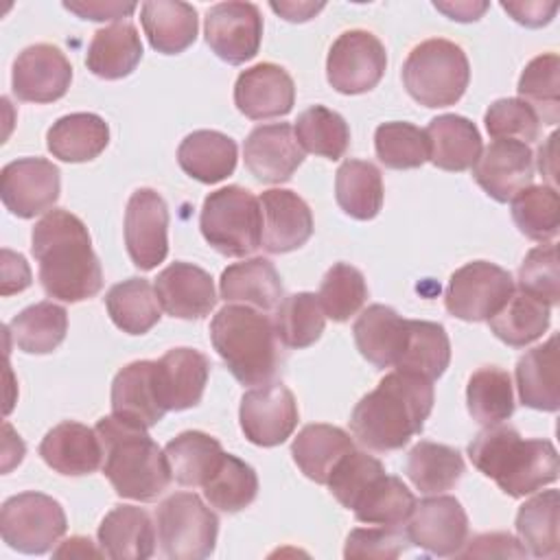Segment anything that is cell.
I'll return each mask as SVG.
<instances>
[{
	"mask_svg": "<svg viewBox=\"0 0 560 560\" xmlns=\"http://www.w3.org/2000/svg\"><path fill=\"white\" fill-rule=\"evenodd\" d=\"M31 252L37 260L46 295L61 302H83L103 289V269L92 249L85 223L63 210L46 212L33 228Z\"/></svg>",
	"mask_w": 560,
	"mask_h": 560,
	"instance_id": "cell-1",
	"label": "cell"
},
{
	"mask_svg": "<svg viewBox=\"0 0 560 560\" xmlns=\"http://www.w3.org/2000/svg\"><path fill=\"white\" fill-rule=\"evenodd\" d=\"M433 400V381L394 370L354 405L352 435L372 451H398L424 429Z\"/></svg>",
	"mask_w": 560,
	"mask_h": 560,
	"instance_id": "cell-2",
	"label": "cell"
},
{
	"mask_svg": "<svg viewBox=\"0 0 560 560\" xmlns=\"http://www.w3.org/2000/svg\"><path fill=\"white\" fill-rule=\"evenodd\" d=\"M472 466L510 497L521 499L558 479L560 459L549 440H525L514 427H486L468 444Z\"/></svg>",
	"mask_w": 560,
	"mask_h": 560,
	"instance_id": "cell-3",
	"label": "cell"
},
{
	"mask_svg": "<svg viewBox=\"0 0 560 560\" xmlns=\"http://www.w3.org/2000/svg\"><path fill=\"white\" fill-rule=\"evenodd\" d=\"M94 429L103 448V475L118 497L149 503L168 488L173 475L166 455L144 427L112 413L101 418Z\"/></svg>",
	"mask_w": 560,
	"mask_h": 560,
	"instance_id": "cell-4",
	"label": "cell"
},
{
	"mask_svg": "<svg viewBox=\"0 0 560 560\" xmlns=\"http://www.w3.org/2000/svg\"><path fill=\"white\" fill-rule=\"evenodd\" d=\"M210 341L243 385H265L278 372V335L273 322L258 308L225 304L210 322Z\"/></svg>",
	"mask_w": 560,
	"mask_h": 560,
	"instance_id": "cell-5",
	"label": "cell"
},
{
	"mask_svg": "<svg viewBox=\"0 0 560 560\" xmlns=\"http://www.w3.org/2000/svg\"><path fill=\"white\" fill-rule=\"evenodd\" d=\"M468 81L466 52L444 37L420 42L402 63V83L409 96L424 107L455 105L464 96Z\"/></svg>",
	"mask_w": 560,
	"mask_h": 560,
	"instance_id": "cell-6",
	"label": "cell"
},
{
	"mask_svg": "<svg viewBox=\"0 0 560 560\" xmlns=\"http://www.w3.org/2000/svg\"><path fill=\"white\" fill-rule=\"evenodd\" d=\"M199 228L223 256L241 258L260 247L262 212L258 197L243 186H225L203 199Z\"/></svg>",
	"mask_w": 560,
	"mask_h": 560,
	"instance_id": "cell-7",
	"label": "cell"
},
{
	"mask_svg": "<svg viewBox=\"0 0 560 560\" xmlns=\"http://www.w3.org/2000/svg\"><path fill=\"white\" fill-rule=\"evenodd\" d=\"M155 532L166 558L203 560L214 551L219 518L195 492H175L158 505Z\"/></svg>",
	"mask_w": 560,
	"mask_h": 560,
	"instance_id": "cell-8",
	"label": "cell"
},
{
	"mask_svg": "<svg viewBox=\"0 0 560 560\" xmlns=\"http://www.w3.org/2000/svg\"><path fill=\"white\" fill-rule=\"evenodd\" d=\"M68 521L59 501L42 492H20L2 503V540L22 553H46L66 534Z\"/></svg>",
	"mask_w": 560,
	"mask_h": 560,
	"instance_id": "cell-9",
	"label": "cell"
},
{
	"mask_svg": "<svg viewBox=\"0 0 560 560\" xmlns=\"http://www.w3.org/2000/svg\"><path fill=\"white\" fill-rule=\"evenodd\" d=\"M514 293V280L508 269L472 260L459 267L444 291L446 311L464 322H488Z\"/></svg>",
	"mask_w": 560,
	"mask_h": 560,
	"instance_id": "cell-10",
	"label": "cell"
},
{
	"mask_svg": "<svg viewBox=\"0 0 560 560\" xmlns=\"http://www.w3.org/2000/svg\"><path fill=\"white\" fill-rule=\"evenodd\" d=\"M387 68L385 46L370 31L341 33L326 59V79L341 94H363L378 85Z\"/></svg>",
	"mask_w": 560,
	"mask_h": 560,
	"instance_id": "cell-11",
	"label": "cell"
},
{
	"mask_svg": "<svg viewBox=\"0 0 560 560\" xmlns=\"http://www.w3.org/2000/svg\"><path fill=\"white\" fill-rule=\"evenodd\" d=\"M298 402L282 383H265L245 392L238 407V420L245 438L256 446H278L298 427Z\"/></svg>",
	"mask_w": 560,
	"mask_h": 560,
	"instance_id": "cell-12",
	"label": "cell"
},
{
	"mask_svg": "<svg viewBox=\"0 0 560 560\" xmlns=\"http://www.w3.org/2000/svg\"><path fill=\"white\" fill-rule=\"evenodd\" d=\"M125 245L140 271L155 269L168 254V208L153 188L131 192L125 210Z\"/></svg>",
	"mask_w": 560,
	"mask_h": 560,
	"instance_id": "cell-13",
	"label": "cell"
},
{
	"mask_svg": "<svg viewBox=\"0 0 560 560\" xmlns=\"http://www.w3.org/2000/svg\"><path fill=\"white\" fill-rule=\"evenodd\" d=\"M59 168L46 158H20L0 173V197L4 208L20 219H33L59 199Z\"/></svg>",
	"mask_w": 560,
	"mask_h": 560,
	"instance_id": "cell-14",
	"label": "cell"
},
{
	"mask_svg": "<svg viewBox=\"0 0 560 560\" xmlns=\"http://www.w3.org/2000/svg\"><path fill=\"white\" fill-rule=\"evenodd\" d=\"M262 39V18L254 2L228 0L208 9L206 42L225 63L241 66L256 57Z\"/></svg>",
	"mask_w": 560,
	"mask_h": 560,
	"instance_id": "cell-15",
	"label": "cell"
},
{
	"mask_svg": "<svg viewBox=\"0 0 560 560\" xmlns=\"http://www.w3.org/2000/svg\"><path fill=\"white\" fill-rule=\"evenodd\" d=\"M405 532L413 547L431 556H457L468 540V516L455 497L435 494L416 503Z\"/></svg>",
	"mask_w": 560,
	"mask_h": 560,
	"instance_id": "cell-16",
	"label": "cell"
},
{
	"mask_svg": "<svg viewBox=\"0 0 560 560\" xmlns=\"http://www.w3.org/2000/svg\"><path fill=\"white\" fill-rule=\"evenodd\" d=\"M72 81V66L61 48L52 44H33L24 48L11 72V88L15 98L24 103L59 101Z\"/></svg>",
	"mask_w": 560,
	"mask_h": 560,
	"instance_id": "cell-17",
	"label": "cell"
},
{
	"mask_svg": "<svg viewBox=\"0 0 560 560\" xmlns=\"http://www.w3.org/2000/svg\"><path fill=\"white\" fill-rule=\"evenodd\" d=\"M534 153L529 144L518 140L490 142L472 164L475 182L499 203L510 201L516 192L532 186Z\"/></svg>",
	"mask_w": 560,
	"mask_h": 560,
	"instance_id": "cell-18",
	"label": "cell"
},
{
	"mask_svg": "<svg viewBox=\"0 0 560 560\" xmlns=\"http://www.w3.org/2000/svg\"><path fill=\"white\" fill-rule=\"evenodd\" d=\"M243 158L247 171L258 182L282 184L291 179L304 162V149L289 122H271L258 125L249 131L243 144Z\"/></svg>",
	"mask_w": 560,
	"mask_h": 560,
	"instance_id": "cell-19",
	"label": "cell"
},
{
	"mask_svg": "<svg viewBox=\"0 0 560 560\" xmlns=\"http://www.w3.org/2000/svg\"><path fill=\"white\" fill-rule=\"evenodd\" d=\"M295 103L291 74L278 63H256L243 70L234 83V105L252 120L284 116Z\"/></svg>",
	"mask_w": 560,
	"mask_h": 560,
	"instance_id": "cell-20",
	"label": "cell"
},
{
	"mask_svg": "<svg viewBox=\"0 0 560 560\" xmlns=\"http://www.w3.org/2000/svg\"><path fill=\"white\" fill-rule=\"evenodd\" d=\"M262 238L260 245L269 254H287L302 247L313 234V214L308 203L293 190L271 188L260 197Z\"/></svg>",
	"mask_w": 560,
	"mask_h": 560,
	"instance_id": "cell-21",
	"label": "cell"
},
{
	"mask_svg": "<svg viewBox=\"0 0 560 560\" xmlns=\"http://www.w3.org/2000/svg\"><path fill=\"white\" fill-rule=\"evenodd\" d=\"M112 413L144 429L164 418L155 361H133L118 370L112 383Z\"/></svg>",
	"mask_w": 560,
	"mask_h": 560,
	"instance_id": "cell-22",
	"label": "cell"
},
{
	"mask_svg": "<svg viewBox=\"0 0 560 560\" xmlns=\"http://www.w3.org/2000/svg\"><path fill=\"white\" fill-rule=\"evenodd\" d=\"M160 306L179 319H201L217 306L212 276L192 262H171L155 278Z\"/></svg>",
	"mask_w": 560,
	"mask_h": 560,
	"instance_id": "cell-23",
	"label": "cell"
},
{
	"mask_svg": "<svg viewBox=\"0 0 560 560\" xmlns=\"http://www.w3.org/2000/svg\"><path fill=\"white\" fill-rule=\"evenodd\" d=\"M39 455L59 475L81 477L103 464V448L96 429L63 420L55 424L39 444Z\"/></svg>",
	"mask_w": 560,
	"mask_h": 560,
	"instance_id": "cell-24",
	"label": "cell"
},
{
	"mask_svg": "<svg viewBox=\"0 0 560 560\" xmlns=\"http://www.w3.org/2000/svg\"><path fill=\"white\" fill-rule=\"evenodd\" d=\"M158 385L166 411H184L201 402L210 361L195 348H173L158 361Z\"/></svg>",
	"mask_w": 560,
	"mask_h": 560,
	"instance_id": "cell-25",
	"label": "cell"
},
{
	"mask_svg": "<svg viewBox=\"0 0 560 560\" xmlns=\"http://www.w3.org/2000/svg\"><path fill=\"white\" fill-rule=\"evenodd\" d=\"M158 532L147 510L138 505L112 508L98 525V545L112 560H144L155 551Z\"/></svg>",
	"mask_w": 560,
	"mask_h": 560,
	"instance_id": "cell-26",
	"label": "cell"
},
{
	"mask_svg": "<svg viewBox=\"0 0 560 560\" xmlns=\"http://www.w3.org/2000/svg\"><path fill=\"white\" fill-rule=\"evenodd\" d=\"M219 293L230 304L271 311L282 302V280L271 260L254 256L223 269Z\"/></svg>",
	"mask_w": 560,
	"mask_h": 560,
	"instance_id": "cell-27",
	"label": "cell"
},
{
	"mask_svg": "<svg viewBox=\"0 0 560 560\" xmlns=\"http://www.w3.org/2000/svg\"><path fill=\"white\" fill-rule=\"evenodd\" d=\"M407 326L409 319L400 317L392 306L372 304L357 317L352 326L354 343L361 357L374 368H394L407 337Z\"/></svg>",
	"mask_w": 560,
	"mask_h": 560,
	"instance_id": "cell-28",
	"label": "cell"
},
{
	"mask_svg": "<svg viewBox=\"0 0 560 560\" xmlns=\"http://www.w3.org/2000/svg\"><path fill=\"white\" fill-rule=\"evenodd\" d=\"M429 140V160L433 166L451 173L472 168L481 153V136L472 120L457 114L431 118L424 129Z\"/></svg>",
	"mask_w": 560,
	"mask_h": 560,
	"instance_id": "cell-29",
	"label": "cell"
},
{
	"mask_svg": "<svg viewBox=\"0 0 560 560\" xmlns=\"http://www.w3.org/2000/svg\"><path fill=\"white\" fill-rule=\"evenodd\" d=\"M144 35L162 55L184 52L197 39V11L182 0H151L140 7Z\"/></svg>",
	"mask_w": 560,
	"mask_h": 560,
	"instance_id": "cell-30",
	"label": "cell"
},
{
	"mask_svg": "<svg viewBox=\"0 0 560 560\" xmlns=\"http://www.w3.org/2000/svg\"><path fill=\"white\" fill-rule=\"evenodd\" d=\"M142 59V42L131 22H114L98 28L88 46L85 66L92 74L116 81L129 77Z\"/></svg>",
	"mask_w": 560,
	"mask_h": 560,
	"instance_id": "cell-31",
	"label": "cell"
},
{
	"mask_svg": "<svg viewBox=\"0 0 560 560\" xmlns=\"http://www.w3.org/2000/svg\"><path fill=\"white\" fill-rule=\"evenodd\" d=\"M236 142L212 129L188 133L177 149L182 171L201 184H217L230 177L236 168Z\"/></svg>",
	"mask_w": 560,
	"mask_h": 560,
	"instance_id": "cell-32",
	"label": "cell"
},
{
	"mask_svg": "<svg viewBox=\"0 0 560 560\" xmlns=\"http://www.w3.org/2000/svg\"><path fill=\"white\" fill-rule=\"evenodd\" d=\"M354 451L352 438L332 424H306L293 438L291 455L298 468L315 483L326 486L335 466Z\"/></svg>",
	"mask_w": 560,
	"mask_h": 560,
	"instance_id": "cell-33",
	"label": "cell"
},
{
	"mask_svg": "<svg viewBox=\"0 0 560 560\" xmlns=\"http://www.w3.org/2000/svg\"><path fill=\"white\" fill-rule=\"evenodd\" d=\"M109 144V127L98 114L61 116L46 133V147L61 162H90Z\"/></svg>",
	"mask_w": 560,
	"mask_h": 560,
	"instance_id": "cell-34",
	"label": "cell"
},
{
	"mask_svg": "<svg viewBox=\"0 0 560 560\" xmlns=\"http://www.w3.org/2000/svg\"><path fill=\"white\" fill-rule=\"evenodd\" d=\"M518 398L538 411H558V337L551 335L542 346L527 350L516 363Z\"/></svg>",
	"mask_w": 560,
	"mask_h": 560,
	"instance_id": "cell-35",
	"label": "cell"
},
{
	"mask_svg": "<svg viewBox=\"0 0 560 560\" xmlns=\"http://www.w3.org/2000/svg\"><path fill=\"white\" fill-rule=\"evenodd\" d=\"M448 363L451 341L444 326L424 319H409L407 337L394 368L398 372L435 381L446 372Z\"/></svg>",
	"mask_w": 560,
	"mask_h": 560,
	"instance_id": "cell-36",
	"label": "cell"
},
{
	"mask_svg": "<svg viewBox=\"0 0 560 560\" xmlns=\"http://www.w3.org/2000/svg\"><path fill=\"white\" fill-rule=\"evenodd\" d=\"M551 322V306L542 300L514 289L510 300L488 319L497 339L512 348H525L547 332Z\"/></svg>",
	"mask_w": 560,
	"mask_h": 560,
	"instance_id": "cell-37",
	"label": "cell"
},
{
	"mask_svg": "<svg viewBox=\"0 0 560 560\" xmlns=\"http://www.w3.org/2000/svg\"><path fill=\"white\" fill-rule=\"evenodd\" d=\"M173 479L179 486H203L225 455L221 442L203 431H184L164 446Z\"/></svg>",
	"mask_w": 560,
	"mask_h": 560,
	"instance_id": "cell-38",
	"label": "cell"
},
{
	"mask_svg": "<svg viewBox=\"0 0 560 560\" xmlns=\"http://www.w3.org/2000/svg\"><path fill=\"white\" fill-rule=\"evenodd\" d=\"M112 322L127 335H144L160 322V300L155 287L144 278H127L105 295Z\"/></svg>",
	"mask_w": 560,
	"mask_h": 560,
	"instance_id": "cell-39",
	"label": "cell"
},
{
	"mask_svg": "<svg viewBox=\"0 0 560 560\" xmlns=\"http://www.w3.org/2000/svg\"><path fill=\"white\" fill-rule=\"evenodd\" d=\"M335 197L348 217L357 221L374 219L383 206L381 171L368 160H346L337 168Z\"/></svg>",
	"mask_w": 560,
	"mask_h": 560,
	"instance_id": "cell-40",
	"label": "cell"
},
{
	"mask_svg": "<svg viewBox=\"0 0 560 560\" xmlns=\"http://www.w3.org/2000/svg\"><path fill=\"white\" fill-rule=\"evenodd\" d=\"M405 472L422 494H442L462 479L464 457L453 446L422 440L409 451Z\"/></svg>",
	"mask_w": 560,
	"mask_h": 560,
	"instance_id": "cell-41",
	"label": "cell"
},
{
	"mask_svg": "<svg viewBox=\"0 0 560 560\" xmlns=\"http://www.w3.org/2000/svg\"><path fill=\"white\" fill-rule=\"evenodd\" d=\"M15 346L26 354L52 352L68 332V313L55 302H37L20 311L7 326Z\"/></svg>",
	"mask_w": 560,
	"mask_h": 560,
	"instance_id": "cell-42",
	"label": "cell"
},
{
	"mask_svg": "<svg viewBox=\"0 0 560 560\" xmlns=\"http://www.w3.org/2000/svg\"><path fill=\"white\" fill-rule=\"evenodd\" d=\"M558 527H560V494L545 490L527 499L516 514V532L527 553L536 558L558 556Z\"/></svg>",
	"mask_w": 560,
	"mask_h": 560,
	"instance_id": "cell-43",
	"label": "cell"
},
{
	"mask_svg": "<svg viewBox=\"0 0 560 560\" xmlns=\"http://www.w3.org/2000/svg\"><path fill=\"white\" fill-rule=\"evenodd\" d=\"M413 508V492L398 477L381 472L354 501L352 512L365 525H402Z\"/></svg>",
	"mask_w": 560,
	"mask_h": 560,
	"instance_id": "cell-44",
	"label": "cell"
},
{
	"mask_svg": "<svg viewBox=\"0 0 560 560\" xmlns=\"http://www.w3.org/2000/svg\"><path fill=\"white\" fill-rule=\"evenodd\" d=\"M466 407L472 420L483 427L508 420L514 413V392L510 374L497 365H483L475 370L466 385Z\"/></svg>",
	"mask_w": 560,
	"mask_h": 560,
	"instance_id": "cell-45",
	"label": "cell"
},
{
	"mask_svg": "<svg viewBox=\"0 0 560 560\" xmlns=\"http://www.w3.org/2000/svg\"><path fill=\"white\" fill-rule=\"evenodd\" d=\"M326 326V313L315 293L302 291L282 298L276 306L273 328L278 341L287 348H308L313 346Z\"/></svg>",
	"mask_w": 560,
	"mask_h": 560,
	"instance_id": "cell-46",
	"label": "cell"
},
{
	"mask_svg": "<svg viewBox=\"0 0 560 560\" xmlns=\"http://www.w3.org/2000/svg\"><path fill=\"white\" fill-rule=\"evenodd\" d=\"M208 503L221 512L234 514L245 510L258 494V477L256 470L238 459L236 455L225 453L210 475V479L201 486Z\"/></svg>",
	"mask_w": 560,
	"mask_h": 560,
	"instance_id": "cell-47",
	"label": "cell"
},
{
	"mask_svg": "<svg viewBox=\"0 0 560 560\" xmlns=\"http://www.w3.org/2000/svg\"><path fill=\"white\" fill-rule=\"evenodd\" d=\"M518 96L527 103L540 122L560 120V59L556 52L534 57L518 79Z\"/></svg>",
	"mask_w": 560,
	"mask_h": 560,
	"instance_id": "cell-48",
	"label": "cell"
},
{
	"mask_svg": "<svg viewBox=\"0 0 560 560\" xmlns=\"http://www.w3.org/2000/svg\"><path fill=\"white\" fill-rule=\"evenodd\" d=\"M293 131L304 151L328 160L343 158L350 144L348 122L343 120L341 114L324 105H313L304 109L298 116Z\"/></svg>",
	"mask_w": 560,
	"mask_h": 560,
	"instance_id": "cell-49",
	"label": "cell"
},
{
	"mask_svg": "<svg viewBox=\"0 0 560 560\" xmlns=\"http://www.w3.org/2000/svg\"><path fill=\"white\" fill-rule=\"evenodd\" d=\"M512 219L521 234L547 243L560 228V197L553 186H527L512 199Z\"/></svg>",
	"mask_w": 560,
	"mask_h": 560,
	"instance_id": "cell-50",
	"label": "cell"
},
{
	"mask_svg": "<svg viewBox=\"0 0 560 560\" xmlns=\"http://www.w3.org/2000/svg\"><path fill=\"white\" fill-rule=\"evenodd\" d=\"M374 149L381 164L394 171L418 168L429 160V140L424 129L402 120L378 125L374 133Z\"/></svg>",
	"mask_w": 560,
	"mask_h": 560,
	"instance_id": "cell-51",
	"label": "cell"
},
{
	"mask_svg": "<svg viewBox=\"0 0 560 560\" xmlns=\"http://www.w3.org/2000/svg\"><path fill=\"white\" fill-rule=\"evenodd\" d=\"M317 298L326 317L332 322H348L368 300L365 278L357 267L348 262H335L324 273Z\"/></svg>",
	"mask_w": 560,
	"mask_h": 560,
	"instance_id": "cell-52",
	"label": "cell"
},
{
	"mask_svg": "<svg viewBox=\"0 0 560 560\" xmlns=\"http://www.w3.org/2000/svg\"><path fill=\"white\" fill-rule=\"evenodd\" d=\"M518 289L542 300L549 306H558L560 269H558V249L553 243H545L527 252L518 269Z\"/></svg>",
	"mask_w": 560,
	"mask_h": 560,
	"instance_id": "cell-53",
	"label": "cell"
},
{
	"mask_svg": "<svg viewBox=\"0 0 560 560\" xmlns=\"http://www.w3.org/2000/svg\"><path fill=\"white\" fill-rule=\"evenodd\" d=\"M486 129L494 140H518L534 142L540 133V120L536 112L521 98H499L483 116Z\"/></svg>",
	"mask_w": 560,
	"mask_h": 560,
	"instance_id": "cell-54",
	"label": "cell"
},
{
	"mask_svg": "<svg viewBox=\"0 0 560 560\" xmlns=\"http://www.w3.org/2000/svg\"><path fill=\"white\" fill-rule=\"evenodd\" d=\"M381 472H385V466L363 451H350L330 472L326 486L330 494L348 510H352L354 501L361 497V492L370 486L372 479H376Z\"/></svg>",
	"mask_w": 560,
	"mask_h": 560,
	"instance_id": "cell-55",
	"label": "cell"
},
{
	"mask_svg": "<svg viewBox=\"0 0 560 560\" xmlns=\"http://www.w3.org/2000/svg\"><path fill=\"white\" fill-rule=\"evenodd\" d=\"M407 532L400 525H376V527H357L348 534L343 556L350 558H378L389 560L398 558L409 547Z\"/></svg>",
	"mask_w": 560,
	"mask_h": 560,
	"instance_id": "cell-56",
	"label": "cell"
},
{
	"mask_svg": "<svg viewBox=\"0 0 560 560\" xmlns=\"http://www.w3.org/2000/svg\"><path fill=\"white\" fill-rule=\"evenodd\" d=\"M459 558H525L527 549L508 532L479 534L472 540H466L457 551Z\"/></svg>",
	"mask_w": 560,
	"mask_h": 560,
	"instance_id": "cell-57",
	"label": "cell"
},
{
	"mask_svg": "<svg viewBox=\"0 0 560 560\" xmlns=\"http://www.w3.org/2000/svg\"><path fill=\"white\" fill-rule=\"evenodd\" d=\"M63 9L77 13L83 20L94 22H114L127 18L136 11V2H103V0H81V2H63Z\"/></svg>",
	"mask_w": 560,
	"mask_h": 560,
	"instance_id": "cell-58",
	"label": "cell"
},
{
	"mask_svg": "<svg viewBox=\"0 0 560 560\" xmlns=\"http://www.w3.org/2000/svg\"><path fill=\"white\" fill-rule=\"evenodd\" d=\"M31 287V269L22 254L2 249V287L0 293L7 298Z\"/></svg>",
	"mask_w": 560,
	"mask_h": 560,
	"instance_id": "cell-59",
	"label": "cell"
},
{
	"mask_svg": "<svg viewBox=\"0 0 560 560\" xmlns=\"http://www.w3.org/2000/svg\"><path fill=\"white\" fill-rule=\"evenodd\" d=\"M503 11H508L518 24L538 28L553 20L558 4L556 2H503Z\"/></svg>",
	"mask_w": 560,
	"mask_h": 560,
	"instance_id": "cell-60",
	"label": "cell"
},
{
	"mask_svg": "<svg viewBox=\"0 0 560 560\" xmlns=\"http://www.w3.org/2000/svg\"><path fill=\"white\" fill-rule=\"evenodd\" d=\"M438 11H442L446 18L457 22H475L488 11V2H470V0H455V2H433Z\"/></svg>",
	"mask_w": 560,
	"mask_h": 560,
	"instance_id": "cell-61",
	"label": "cell"
},
{
	"mask_svg": "<svg viewBox=\"0 0 560 560\" xmlns=\"http://www.w3.org/2000/svg\"><path fill=\"white\" fill-rule=\"evenodd\" d=\"M269 7L287 22H306L324 9V2H271Z\"/></svg>",
	"mask_w": 560,
	"mask_h": 560,
	"instance_id": "cell-62",
	"label": "cell"
},
{
	"mask_svg": "<svg viewBox=\"0 0 560 560\" xmlns=\"http://www.w3.org/2000/svg\"><path fill=\"white\" fill-rule=\"evenodd\" d=\"M55 558H98L103 556V551L98 547H94V542L85 536H72L68 540H63L55 551H52Z\"/></svg>",
	"mask_w": 560,
	"mask_h": 560,
	"instance_id": "cell-63",
	"label": "cell"
},
{
	"mask_svg": "<svg viewBox=\"0 0 560 560\" xmlns=\"http://www.w3.org/2000/svg\"><path fill=\"white\" fill-rule=\"evenodd\" d=\"M556 140H558V133H551L538 151V168L549 182L556 179Z\"/></svg>",
	"mask_w": 560,
	"mask_h": 560,
	"instance_id": "cell-64",
	"label": "cell"
}]
</instances>
